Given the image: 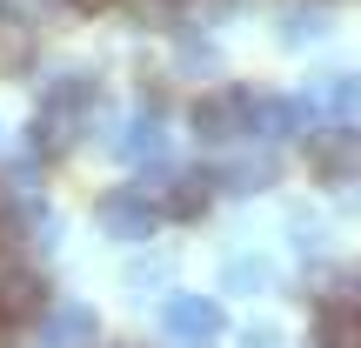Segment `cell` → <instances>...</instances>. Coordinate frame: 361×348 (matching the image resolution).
I'll return each mask as SVG.
<instances>
[{
	"label": "cell",
	"instance_id": "15",
	"mask_svg": "<svg viewBox=\"0 0 361 348\" xmlns=\"http://www.w3.org/2000/svg\"><path fill=\"white\" fill-rule=\"evenodd\" d=\"M27 54H34V27H27V20H7V27H0V74H20Z\"/></svg>",
	"mask_w": 361,
	"mask_h": 348
},
{
	"label": "cell",
	"instance_id": "3",
	"mask_svg": "<svg viewBox=\"0 0 361 348\" xmlns=\"http://www.w3.org/2000/svg\"><path fill=\"white\" fill-rule=\"evenodd\" d=\"M94 221H101L107 241H147V234L161 228V208L147 188H107L101 201H94Z\"/></svg>",
	"mask_w": 361,
	"mask_h": 348
},
{
	"label": "cell",
	"instance_id": "21",
	"mask_svg": "<svg viewBox=\"0 0 361 348\" xmlns=\"http://www.w3.org/2000/svg\"><path fill=\"white\" fill-rule=\"evenodd\" d=\"M7 328H13V322H7V315H0V342H7Z\"/></svg>",
	"mask_w": 361,
	"mask_h": 348
},
{
	"label": "cell",
	"instance_id": "1",
	"mask_svg": "<svg viewBox=\"0 0 361 348\" xmlns=\"http://www.w3.org/2000/svg\"><path fill=\"white\" fill-rule=\"evenodd\" d=\"M94 107H101V74L67 67L61 80H47L40 114H34V128H27V155H34V161H61L67 148L87 134V114H94Z\"/></svg>",
	"mask_w": 361,
	"mask_h": 348
},
{
	"label": "cell",
	"instance_id": "10",
	"mask_svg": "<svg viewBox=\"0 0 361 348\" xmlns=\"http://www.w3.org/2000/svg\"><path fill=\"white\" fill-rule=\"evenodd\" d=\"M40 308H47V288H40L34 268H7L0 275V315H7V322H27V315H40Z\"/></svg>",
	"mask_w": 361,
	"mask_h": 348
},
{
	"label": "cell",
	"instance_id": "20",
	"mask_svg": "<svg viewBox=\"0 0 361 348\" xmlns=\"http://www.w3.org/2000/svg\"><path fill=\"white\" fill-rule=\"evenodd\" d=\"M67 7H74V13H107L114 0H67Z\"/></svg>",
	"mask_w": 361,
	"mask_h": 348
},
{
	"label": "cell",
	"instance_id": "18",
	"mask_svg": "<svg viewBox=\"0 0 361 348\" xmlns=\"http://www.w3.org/2000/svg\"><path fill=\"white\" fill-rule=\"evenodd\" d=\"M180 67H207V74H214V67H221V54L207 47V40H180Z\"/></svg>",
	"mask_w": 361,
	"mask_h": 348
},
{
	"label": "cell",
	"instance_id": "6",
	"mask_svg": "<svg viewBox=\"0 0 361 348\" xmlns=\"http://www.w3.org/2000/svg\"><path fill=\"white\" fill-rule=\"evenodd\" d=\"M241 114H247V134H261V141H288L308 128L295 94H241Z\"/></svg>",
	"mask_w": 361,
	"mask_h": 348
},
{
	"label": "cell",
	"instance_id": "7",
	"mask_svg": "<svg viewBox=\"0 0 361 348\" xmlns=\"http://www.w3.org/2000/svg\"><path fill=\"white\" fill-rule=\"evenodd\" d=\"M188 121H194V141H207V148H221V141H234V134H247V114H241V88L201 94Z\"/></svg>",
	"mask_w": 361,
	"mask_h": 348
},
{
	"label": "cell",
	"instance_id": "12",
	"mask_svg": "<svg viewBox=\"0 0 361 348\" xmlns=\"http://www.w3.org/2000/svg\"><path fill=\"white\" fill-rule=\"evenodd\" d=\"M314 348H361V308L322 301L314 308Z\"/></svg>",
	"mask_w": 361,
	"mask_h": 348
},
{
	"label": "cell",
	"instance_id": "19",
	"mask_svg": "<svg viewBox=\"0 0 361 348\" xmlns=\"http://www.w3.org/2000/svg\"><path fill=\"white\" fill-rule=\"evenodd\" d=\"M241 342H247V348H274V328H247Z\"/></svg>",
	"mask_w": 361,
	"mask_h": 348
},
{
	"label": "cell",
	"instance_id": "9",
	"mask_svg": "<svg viewBox=\"0 0 361 348\" xmlns=\"http://www.w3.org/2000/svg\"><path fill=\"white\" fill-rule=\"evenodd\" d=\"M214 181H221L228 194H261V188H274V181H281V161H274L268 148H261V155H234Z\"/></svg>",
	"mask_w": 361,
	"mask_h": 348
},
{
	"label": "cell",
	"instance_id": "4",
	"mask_svg": "<svg viewBox=\"0 0 361 348\" xmlns=\"http://www.w3.org/2000/svg\"><path fill=\"white\" fill-rule=\"evenodd\" d=\"M221 328H228V315H221V301L214 295H180L161 308V335L180 342V348H207V342H221Z\"/></svg>",
	"mask_w": 361,
	"mask_h": 348
},
{
	"label": "cell",
	"instance_id": "17",
	"mask_svg": "<svg viewBox=\"0 0 361 348\" xmlns=\"http://www.w3.org/2000/svg\"><path fill=\"white\" fill-rule=\"evenodd\" d=\"M128 20L134 27H168L174 20V0H128Z\"/></svg>",
	"mask_w": 361,
	"mask_h": 348
},
{
	"label": "cell",
	"instance_id": "11",
	"mask_svg": "<svg viewBox=\"0 0 361 348\" xmlns=\"http://www.w3.org/2000/svg\"><path fill=\"white\" fill-rule=\"evenodd\" d=\"M207 201H214V174H207V168H188V174H168V215H180V221H194V215H207Z\"/></svg>",
	"mask_w": 361,
	"mask_h": 348
},
{
	"label": "cell",
	"instance_id": "16",
	"mask_svg": "<svg viewBox=\"0 0 361 348\" xmlns=\"http://www.w3.org/2000/svg\"><path fill=\"white\" fill-rule=\"evenodd\" d=\"M228 288H241V295H261V288H268V261H228Z\"/></svg>",
	"mask_w": 361,
	"mask_h": 348
},
{
	"label": "cell",
	"instance_id": "5",
	"mask_svg": "<svg viewBox=\"0 0 361 348\" xmlns=\"http://www.w3.org/2000/svg\"><path fill=\"white\" fill-rule=\"evenodd\" d=\"M94 342H101L94 301H47L40 308V348H94Z\"/></svg>",
	"mask_w": 361,
	"mask_h": 348
},
{
	"label": "cell",
	"instance_id": "8",
	"mask_svg": "<svg viewBox=\"0 0 361 348\" xmlns=\"http://www.w3.org/2000/svg\"><path fill=\"white\" fill-rule=\"evenodd\" d=\"M295 101H301V114H308V121H355L361 80H355V74H322V80H308Z\"/></svg>",
	"mask_w": 361,
	"mask_h": 348
},
{
	"label": "cell",
	"instance_id": "2",
	"mask_svg": "<svg viewBox=\"0 0 361 348\" xmlns=\"http://www.w3.org/2000/svg\"><path fill=\"white\" fill-rule=\"evenodd\" d=\"M308 168H314V181H328V188L361 181V128L355 121H322V134L308 141Z\"/></svg>",
	"mask_w": 361,
	"mask_h": 348
},
{
	"label": "cell",
	"instance_id": "22",
	"mask_svg": "<svg viewBox=\"0 0 361 348\" xmlns=\"http://www.w3.org/2000/svg\"><path fill=\"white\" fill-rule=\"evenodd\" d=\"M355 301H361V282H355Z\"/></svg>",
	"mask_w": 361,
	"mask_h": 348
},
{
	"label": "cell",
	"instance_id": "14",
	"mask_svg": "<svg viewBox=\"0 0 361 348\" xmlns=\"http://www.w3.org/2000/svg\"><path fill=\"white\" fill-rule=\"evenodd\" d=\"M322 34H328V7H322V0L288 7V20H281V40H288V47H308V40H322Z\"/></svg>",
	"mask_w": 361,
	"mask_h": 348
},
{
	"label": "cell",
	"instance_id": "13",
	"mask_svg": "<svg viewBox=\"0 0 361 348\" xmlns=\"http://www.w3.org/2000/svg\"><path fill=\"white\" fill-rule=\"evenodd\" d=\"M121 161H141V168H154V161H161V148H168V134H161V121L154 114H134L128 121V134H121Z\"/></svg>",
	"mask_w": 361,
	"mask_h": 348
}]
</instances>
